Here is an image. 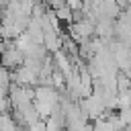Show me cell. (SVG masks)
Listing matches in <instances>:
<instances>
[{"label": "cell", "instance_id": "obj_1", "mask_svg": "<svg viewBox=\"0 0 131 131\" xmlns=\"http://www.w3.org/2000/svg\"><path fill=\"white\" fill-rule=\"evenodd\" d=\"M29 131H47V125H45V121H39L37 125L29 127Z\"/></svg>", "mask_w": 131, "mask_h": 131}]
</instances>
